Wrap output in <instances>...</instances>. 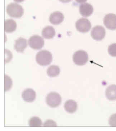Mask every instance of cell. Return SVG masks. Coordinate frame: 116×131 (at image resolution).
I'll return each mask as SVG.
<instances>
[{"instance_id": "7a4b0ae2", "label": "cell", "mask_w": 116, "mask_h": 131, "mask_svg": "<svg viewBox=\"0 0 116 131\" xmlns=\"http://www.w3.org/2000/svg\"><path fill=\"white\" fill-rule=\"evenodd\" d=\"M6 11L9 16L15 18L21 17L24 13V10L21 5L14 3L8 5Z\"/></svg>"}, {"instance_id": "9c48e42d", "label": "cell", "mask_w": 116, "mask_h": 131, "mask_svg": "<svg viewBox=\"0 0 116 131\" xmlns=\"http://www.w3.org/2000/svg\"><path fill=\"white\" fill-rule=\"evenodd\" d=\"M93 7L89 3H82L80 5V12L83 17H89L93 13Z\"/></svg>"}, {"instance_id": "8992f818", "label": "cell", "mask_w": 116, "mask_h": 131, "mask_svg": "<svg viewBox=\"0 0 116 131\" xmlns=\"http://www.w3.org/2000/svg\"><path fill=\"white\" fill-rule=\"evenodd\" d=\"M29 46L34 50H39L43 48L44 45V41L42 37L38 35H34L29 39Z\"/></svg>"}, {"instance_id": "52a82bcc", "label": "cell", "mask_w": 116, "mask_h": 131, "mask_svg": "<svg viewBox=\"0 0 116 131\" xmlns=\"http://www.w3.org/2000/svg\"><path fill=\"white\" fill-rule=\"evenodd\" d=\"M91 35L94 40L100 41L102 40L106 35L105 28L101 26H97L92 28Z\"/></svg>"}, {"instance_id": "2e32d148", "label": "cell", "mask_w": 116, "mask_h": 131, "mask_svg": "<svg viewBox=\"0 0 116 131\" xmlns=\"http://www.w3.org/2000/svg\"><path fill=\"white\" fill-rule=\"evenodd\" d=\"M17 28L16 21L12 19H6L5 21V31L7 33L14 32Z\"/></svg>"}, {"instance_id": "9a60e30c", "label": "cell", "mask_w": 116, "mask_h": 131, "mask_svg": "<svg viewBox=\"0 0 116 131\" xmlns=\"http://www.w3.org/2000/svg\"><path fill=\"white\" fill-rule=\"evenodd\" d=\"M64 107L66 112L70 113H73L77 110V103L73 100H70L65 102Z\"/></svg>"}, {"instance_id": "3957f363", "label": "cell", "mask_w": 116, "mask_h": 131, "mask_svg": "<svg viewBox=\"0 0 116 131\" xmlns=\"http://www.w3.org/2000/svg\"><path fill=\"white\" fill-rule=\"evenodd\" d=\"M73 60L75 64L78 66L84 65L88 62L89 56L85 51L79 50L74 54Z\"/></svg>"}, {"instance_id": "cb8c5ba5", "label": "cell", "mask_w": 116, "mask_h": 131, "mask_svg": "<svg viewBox=\"0 0 116 131\" xmlns=\"http://www.w3.org/2000/svg\"><path fill=\"white\" fill-rule=\"evenodd\" d=\"M72 1V0H59L60 1L63 3H69L71 1Z\"/></svg>"}, {"instance_id": "d4e9b609", "label": "cell", "mask_w": 116, "mask_h": 131, "mask_svg": "<svg viewBox=\"0 0 116 131\" xmlns=\"http://www.w3.org/2000/svg\"><path fill=\"white\" fill-rule=\"evenodd\" d=\"M14 1L16 2L21 3L23 2L24 0H14Z\"/></svg>"}, {"instance_id": "ffe728a7", "label": "cell", "mask_w": 116, "mask_h": 131, "mask_svg": "<svg viewBox=\"0 0 116 131\" xmlns=\"http://www.w3.org/2000/svg\"><path fill=\"white\" fill-rule=\"evenodd\" d=\"M108 52L111 56L116 57V43L109 46L108 48Z\"/></svg>"}, {"instance_id": "4fadbf2b", "label": "cell", "mask_w": 116, "mask_h": 131, "mask_svg": "<svg viewBox=\"0 0 116 131\" xmlns=\"http://www.w3.org/2000/svg\"><path fill=\"white\" fill-rule=\"evenodd\" d=\"M42 35L43 37L45 39H51L55 36V30L53 27L47 26L43 29Z\"/></svg>"}, {"instance_id": "6da1fadb", "label": "cell", "mask_w": 116, "mask_h": 131, "mask_svg": "<svg viewBox=\"0 0 116 131\" xmlns=\"http://www.w3.org/2000/svg\"><path fill=\"white\" fill-rule=\"evenodd\" d=\"M53 56L52 53L47 50H42L37 53L36 56V61L40 65L46 66L52 62Z\"/></svg>"}, {"instance_id": "e0dca14e", "label": "cell", "mask_w": 116, "mask_h": 131, "mask_svg": "<svg viewBox=\"0 0 116 131\" xmlns=\"http://www.w3.org/2000/svg\"><path fill=\"white\" fill-rule=\"evenodd\" d=\"M60 72V69L57 66L52 65L49 66L47 70V73L50 77L58 76Z\"/></svg>"}, {"instance_id": "5bb4252c", "label": "cell", "mask_w": 116, "mask_h": 131, "mask_svg": "<svg viewBox=\"0 0 116 131\" xmlns=\"http://www.w3.org/2000/svg\"><path fill=\"white\" fill-rule=\"evenodd\" d=\"M106 97L110 100H116V85H111L108 87L106 90Z\"/></svg>"}, {"instance_id": "603a6c76", "label": "cell", "mask_w": 116, "mask_h": 131, "mask_svg": "<svg viewBox=\"0 0 116 131\" xmlns=\"http://www.w3.org/2000/svg\"><path fill=\"white\" fill-rule=\"evenodd\" d=\"M77 3H83L87 1V0H75Z\"/></svg>"}, {"instance_id": "8fae6325", "label": "cell", "mask_w": 116, "mask_h": 131, "mask_svg": "<svg viewBox=\"0 0 116 131\" xmlns=\"http://www.w3.org/2000/svg\"><path fill=\"white\" fill-rule=\"evenodd\" d=\"M36 97V92L32 89H27L23 91L22 94V98L27 102H33L35 99Z\"/></svg>"}, {"instance_id": "ba28073f", "label": "cell", "mask_w": 116, "mask_h": 131, "mask_svg": "<svg viewBox=\"0 0 116 131\" xmlns=\"http://www.w3.org/2000/svg\"><path fill=\"white\" fill-rule=\"evenodd\" d=\"M104 25L107 28L111 30L116 29V15L113 13L107 14L104 19Z\"/></svg>"}, {"instance_id": "ac0fdd59", "label": "cell", "mask_w": 116, "mask_h": 131, "mask_svg": "<svg viewBox=\"0 0 116 131\" xmlns=\"http://www.w3.org/2000/svg\"><path fill=\"white\" fill-rule=\"evenodd\" d=\"M28 124L30 127H41L42 126V122L39 117L34 116L30 119Z\"/></svg>"}, {"instance_id": "7402d4cb", "label": "cell", "mask_w": 116, "mask_h": 131, "mask_svg": "<svg viewBox=\"0 0 116 131\" xmlns=\"http://www.w3.org/2000/svg\"><path fill=\"white\" fill-rule=\"evenodd\" d=\"M109 124L111 126L116 127V113L114 114L110 117Z\"/></svg>"}, {"instance_id": "d6986e66", "label": "cell", "mask_w": 116, "mask_h": 131, "mask_svg": "<svg viewBox=\"0 0 116 131\" xmlns=\"http://www.w3.org/2000/svg\"><path fill=\"white\" fill-rule=\"evenodd\" d=\"M12 86V81L9 76L5 75V91L10 89Z\"/></svg>"}, {"instance_id": "5b68a950", "label": "cell", "mask_w": 116, "mask_h": 131, "mask_svg": "<svg viewBox=\"0 0 116 131\" xmlns=\"http://www.w3.org/2000/svg\"><path fill=\"white\" fill-rule=\"evenodd\" d=\"M75 27L79 32L86 33L89 32L91 29V23L88 19L81 18L76 21Z\"/></svg>"}, {"instance_id": "44dd1931", "label": "cell", "mask_w": 116, "mask_h": 131, "mask_svg": "<svg viewBox=\"0 0 116 131\" xmlns=\"http://www.w3.org/2000/svg\"><path fill=\"white\" fill-rule=\"evenodd\" d=\"M43 126L44 127H56L57 126V124L53 120H48L44 123Z\"/></svg>"}, {"instance_id": "277c9868", "label": "cell", "mask_w": 116, "mask_h": 131, "mask_svg": "<svg viewBox=\"0 0 116 131\" xmlns=\"http://www.w3.org/2000/svg\"><path fill=\"white\" fill-rule=\"evenodd\" d=\"M47 104L51 107H56L59 106L62 102V97L58 93L51 92L47 95L46 97Z\"/></svg>"}, {"instance_id": "30bf717a", "label": "cell", "mask_w": 116, "mask_h": 131, "mask_svg": "<svg viewBox=\"0 0 116 131\" xmlns=\"http://www.w3.org/2000/svg\"><path fill=\"white\" fill-rule=\"evenodd\" d=\"M64 18L62 13L59 11L55 12L50 14L49 21L53 25H59L63 21Z\"/></svg>"}, {"instance_id": "7c38bea8", "label": "cell", "mask_w": 116, "mask_h": 131, "mask_svg": "<svg viewBox=\"0 0 116 131\" xmlns=\"http://www.w3.org/2000/svg\"><path fill=\"white\" fill-rule=\"evenodd\" d=\"M27 46L26 39L20 37L16 40L14 44V49L18 52H23Z\"/></svg>"}]
</instances>
